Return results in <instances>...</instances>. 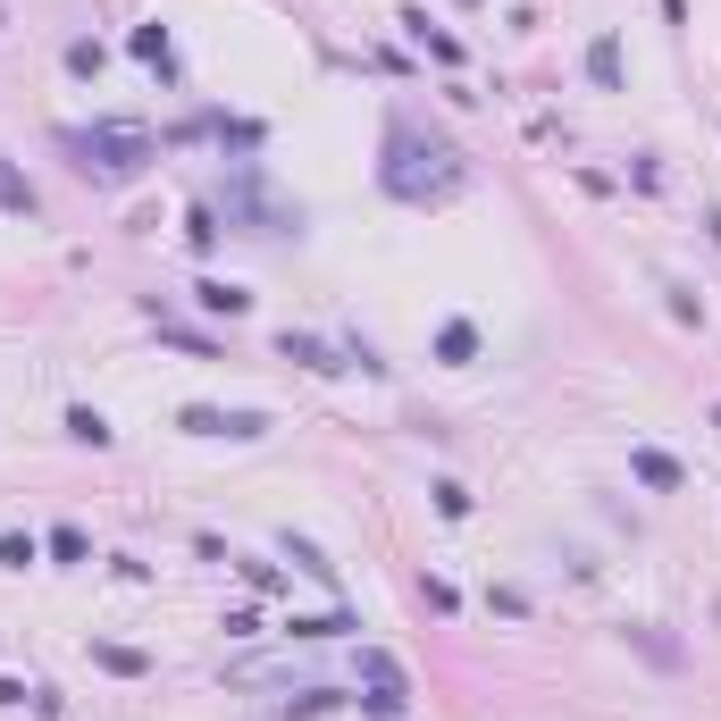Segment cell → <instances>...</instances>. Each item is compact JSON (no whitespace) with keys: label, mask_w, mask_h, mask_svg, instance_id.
Masks as SVG:
<instances>
[{"label":"cell","mask_w":721,"mask_h":721,"mask_svg":"<svg viewBox=\"0 0 721 721\" xmlns=\"http://www.w3.org/2000/svg\"><path fill=\"white\" fill-rule=\"evenodd\" d=\"M462 152L445 143V134H428V126L395 118L386 126V168H377V185L395 193V202H445V193H462Z\"/></svg>","instance_id":"obj_1"},{"label":"cell","mask_w":721,"mask_h":721,"mask_svg":"<svg viewBox=\"0 0 721 721\" xmlns=\"http://www.w3.org/2000/svg\"><path fill=\"white\" fill-rule=\"evenodd\" d=\"M42 545H51L60 563H93V545H85V529H51V537H42Z\"/></svg>","instance_id":"obj_13"},{"label":"cell","mask_w":721,"mask_h":721,"mask_svg":"<svg viewBox=\"0 0 721 721\" xmlns=\"http://www.w3.org/2000/svg\"><path fill=\"white\" fill-rule=\"evenodd\" d=\"M193 302L219 311V319H244L252 311V294H244V285H227V278H202V285H193Z\"/></svg>","instance_id":"obj_5"},{"label":"cell","mask_w":721,"mask_h":721,"mask_svg":"<svg viewBox=\"0 0 721 721\" xmlns=\"http://www.w3.org/2000/svg\"><path fill=\"white\" fill-rule=\"evenodd\" d=\"M67 152H76V177H93V185H126V177H143V168L159 159V143L143 134V126L101 118V126H76V134H67Z\"/></svg>","instance_id":"obj_2"},{"label":"cell","mask_w":721,"mask_h":721,"mask_svg":"<svg viewBox=\"0 0 721 721\" xmlns=\"http://www.w3.org/2000/svg\"><path fill=\"white\" fill-rule=\"evenodd\" d=\"M278 352H285V361H302V370H319V377H336V370H345V361H336V352L319 345V336H294V327L278 336Z\"/></svg>","instance_id":"obj_6"},{"label":"cell","mask_w":721,"mask_h":721,"mask_svg":"<svg viewBox=\"0 0 721 721\" xmlns=\"http://www.w3.org/2000/svg\"><path fill=\"white\" fill-rule=\"evenodd\" d=\"M67 67L76 76H101V42H67Z\"/></svg>","instance_id":"obj_17"},{"label":"cell","mask_w":721,"mask_h":721,"mask_svg":"<svg viewBox=\"0 0 721 721\" xmlns=\"http://www.w3.org/2000/svg\"><path fill=\"white\" fill-rule=\"evenodd\" d=\"M177 428L185 437H269V411H219V403H185L177 411Z\"/></svg>","instance_id":"obj_3"},{"label":"cell","mask_w":721,"mask_h":721,"mask_svg":"<svg viewBox=\"0 0 721 721\" xmlns=\"http://www.w3.org/2000/svg\"><path fill=\"white\" fill-rule=\"evenodd\" d=\"M93 655H101V662H110V671H126V680H143V671H152V662L134 655V646H93Z\"/></svg>","instance_id":"obj_16"},{"label":"cell","mask_w":721,"mask_h":721,"mask_svg":"<svg viewBox=\"0 0 721 721\" xmlns=\"http://www.w3.org/2000/svg\"><path fill=\"white\" fill-rule=\"evenodd\" d=\"M185 235H193V252H210V244H219V219H210V210H193Z\"/></svg>","instance_id":"obj_18"},{"label":"cell","mask_w":721,"mask_h":721,"mask_svg":"<svg viewBox=\"0 0 721 721\" xmlns=\"http://www.w3.org/2000/svg\"><path fill=\"white\" fill-rule=\"evenodd\" d=\"M361 680L370 688H403V662L386 655V646H361Z\"/></svg>","instance_id":"obj_11"},{"label":"cell","mask_w":721,"mask_h":721,"mask_svg":"<svg viewBox=\"0 0 721 721\" xmlns=\"http://www.w3.org/2000/svg\"><path fill=\"white\" fill-rule=\"evenodd\" d=\"M403 696H411V688H370V696H361V713H377V721H403Z\"/></svg>","instance_id":"obj_15"},{"label":"cell","mask_w":721,"mask_h":721,"mask_svg":"<svg viewBox=\"0 0 721 721\" xmlns=\"http://www.w3.org/2000/svg\"><path fill=\"white\" fill-rule=\"evenodd\" d=\"M588 76H596L604 93H621V42H613V34H596V42H588Z\"/></svg>","instance_id":"obj_9"},{"label":"cell","mask_w":721,"mask_h":721,"mask_svg":"<svg viewBox=\"0 0 721 721\" xmlns=\"http://www.w3.org/2000/svg\"><path fill=\"white\" fill-rule=\"evenodd\" d=\"M134 60L159 67V76H177V51H168V26H134Z\"/></svg>","instance_id":"obj_10"},{"label":"cell","mask_w":721,"mask_h":721,"mask_svg":"<svg viewBox=\"0 0 721 721\" xmlns=\"http://www.w3.org/2000/svg\"><path fill=\"white\" fill-rule=\"evenodd\" d=\"M0 210H9V219H34V210H42V193H34L9 159H0Z\"/></svg>","instance_id":"obj_8"},{"label":"cell","mask_w":721,"mask_h":721,"mask_svg":"<svg viewBox=\"0 0 721 721\" xmlns=\"http://www.w3.org/2000/svg\"><path fill=\"white\" fill-rule=\"evenodd\" d=\"M471 352H478V327H471V319H445V327H437V361H445V370H462Z\"/></svg>","instance_id":"obj_7"},{"label":"cell","mask_w":721,"mask_h":721,"mask_svg":"<svg viewBox=\"0 0 721 721\" xmlns=\"http://www.w3.org/2000/svg\"><path fill=\"white\" fill-rule=\"evenodd\" d=\"M629 471L646 478V487H655V495H680V462H671V453H662V445H638V453H629Z\"/></svg>","instance_id":"obj_4"},{"label":"cell","mask_w":721,"mask_h":721,"mask_svg":"<svg viewBox=\"0 0 721 721\" xmlns=\"http://www.w3.org/2000/svg\"><path fill=\"white\" fill-rule=\"evenodd\" d=\"M67 437H76V445H110V420L76 403V411H67Z\"/></svg>","instance_id":"obj_12"},{"label":"cell","mask_w":721,"mask_h":721,"mask_svg":"<svg viewBox=\"0 0 721 721\" xmlns=\"http://www.w3.org/2000/svg\"><path fill=\"white\" fill-rule=\"evenodd\" d=\"M34 554H42V545H34V537H26V529H9V537H0V570H26V563H34Z\"/></svg>","instance_id":"obj_14"}]
</instances>
